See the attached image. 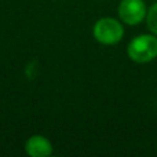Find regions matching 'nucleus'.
<instances>
[{"instance_id":"obj_2","label":"nucleus","mask_w":157,"mask_h":157,"mask_svg":"<svg viewBox=\"0 0 157 157\" xmlns=\"http://www.w3.org/2000/svg\"><path fill=\"white\" fill-rule=\"evenodd\" d=\"M95 40L99 41L101 44L112 46V44L119 43L124 35V28L117 19L105 17L101 18L99 21L95 22L94 29H92Z\"/></svg>"},{"instance_id":"obj_1","label":"nucleus","mask_w":157,"mask_h":157,"mask_svg":"<svg viewBox=\"0 0 157 157\" xmlns=\"http://www.w3.org/2000/svg\"><path fill=\"white\" fill-rule=\"evenodd\" d=\"M127 54L136 63H147L157 58V36L139 35L128 43Z\"/></svg>"},{"instance_id":"obj_5","label":"nucleus","mask_w":157,"mask_h":157,"mask_svg":"<svg viewBox=\"0 0 157 157\" xmlns=\"http://www.w3.org/2000/svg\"><path fill=\"white\" fill-rule=\"evenodd\" d=\"M146 24H147V28H149L150 32L157 36V3H155V4L147 10Z\"/></svg>"},{"instance_id":"obj_4","label":"nucleus","mask_w":157,"mask_h":157,"mask_svg":"<svg viewBox=\"0 0 157 157\" xmlns=\"http://www.w3.org/2000/svg\"><path fill=\"white\" fill-rule=\"evenodd\" d=\"M25 150L32 157H47L52 153V145L41 135L30 136L25 144Z\"/></svg>"},{"instance_id":"obj_3","label":"nucleus","mask_w":157,"mask_h":157,"mask_svg":"<svg viewBox=\"0 0 157 157\" xmlns=\"http://www.w3.org/2000/svg\"><path fill=\"white\" fill-rule=\"evenodd\" d=\"M147 8L144 0H121L119 4V15L124 24L138 25L146 19Z\"/></svg>"}]
</instances>
